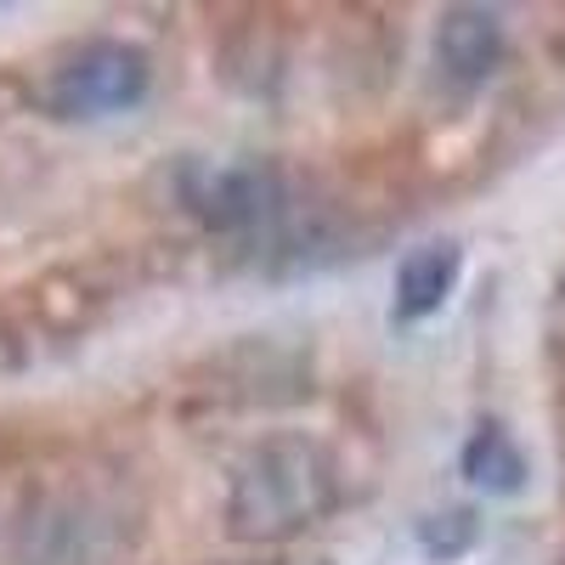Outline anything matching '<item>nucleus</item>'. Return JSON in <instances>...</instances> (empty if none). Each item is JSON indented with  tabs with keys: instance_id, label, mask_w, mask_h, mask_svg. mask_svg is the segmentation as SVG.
I'll list each match as a JSON object with an SVG mask.
<instances>
[{
	"instance_id": "8",
	"label": "nucleus",
	"mask_w": 565,
	"mask_h": 565,
	"mask_svg": "<svg viewBox=\"0 0 565 565\" xmlns=\"http://www.w3.org/2000/svg\"><path fill=\"white\" fill-rule=\"evenodd\" d=\"M418 543L430 548V554H441V559H452V554H463L469 543H476V514H469V509L430 514V521L418 526Z\"/></svg>"
},
{
	"instance_id": "4",
	"label": "nucleus",
	"mask_w": 565,
	"mask_h": 565,
	"mask_svg": "<svg viewBox=\"0 0 565 565\" xmlns=\"http://www.w3.org/2000/svg\"><path fill=\"white\" fill-rule=\"evenodd\" d=\"M436 63L452 85H481L503 63V23L487 7H452L436 29Z\"/></svg>"
},
{
	"instance_id": "3",
	"label": "nucleus",
	"mask_w": 565,
	"mask_h": 565,
	"mask_svg": "<svg viewBox=\"0 0 565 565\" xmlns=\"http://www.w3.org/2000/svg\"><path fill=\"white\" fill-rule=\"evenodd\" d=\"M148 57L125 40H90L68 63L52 68V79L40 85V103L45 114L57 119H103V114H119V108H136L148 97Z\"/></svg>"
},
{
	"instance_id": "5",
	"label": "nucleus",
	"mask_w": 565,
	"mask_h": 565,
	"mask_svg": "<svg viewBox=\"0 0 565 565\" xmlns=\"http://www.w3.org/2000/svg\"><path fill=\"white\" fill-rule=\"evenodd\" d=\"M210 226H249L277 210V181L255 164H232V170H199L193 193H186Z\"/></svg>"
},
{
	"instance_id": "1",
	"label": "nucleus",
	"mask_w": 565,
	"mask_h": 565,
	"mask_svg": "<svg viewBox=\"0 0 565 565\" xmlns=\"http://www.w3.org/2000/svg\"><path fill=\"white\" fill-rule=\"evenodd\" d=\"M340 509V458L311 436H266L232 469L226 532L238 543H289Z\"/></svg>"
},
{
	"instance_id": "6",
	"label": "nucleus",
	"mask_w": 565,
	"mask_h": 565,
	"mask_svg": "<svg viewBox=\"0 0 565 565\" xmlns=\"http://www.w3.org/2000/svg\"><path fill=\"white\" fill-rule=\"evenodd\" d=\"M458 244H424L402 260L396 271V322H424V317H436L452 295V282H458Z\"/></svg>"
},
{
	"instance_id": "7",
	"label": "nucleus",
	"mask_w": 565,
	"mask_h": 565,
	"mask_svg": "<svg viewBox=\"0 0 565 565\" xmlns=\"http://www.w3.org/2000/svg\"><path fill=\"white\" fill-rule=\"evenodd\" d=\"M463 476L476 481V487H487V492H521L526 458H521V447L509 441V430L481 424V430L469 436V447H463Z\"/></svg>"
},
{
	"instance_id": "2",
	"label": "nucleus",
	"mask_w": 565,
	"mask_h": 565,
	"mask_svg": "<svg viewBox=\"0 0 565 565\" xmlns=\"http://www.w3.org/2000/svg\"><path fill=\"white\" fill-rule=\"evenodd\" d=\"M130 537L125 509L103 492H52L34 498L18 521V559L23 565H103Z\"/></svg>"
}]
</instances>
